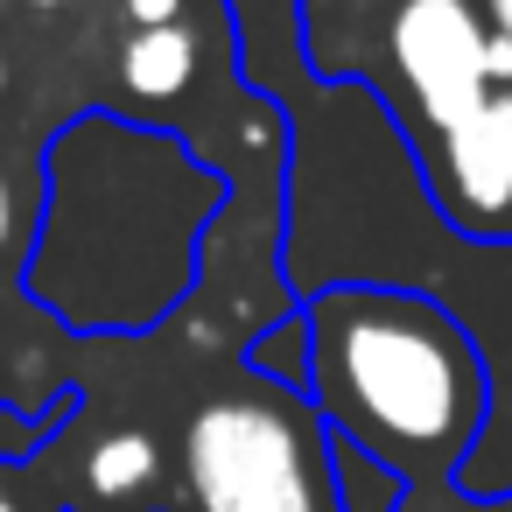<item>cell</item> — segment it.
Returning <instances> with one entry per match:
<instances>
[{"label": "cell", "mask_w": 512, "mask_h": 512, "mask_svg": "<svg viewBox=\"0 0 512 512\" xmlns=\"http://www.w3.org/2000/svg\"><path fill=\"white\" fill-rule=\"evenodd\" d=\"M253 15H274V0H232V22H253ZM281 15H295V0H281Z\"/></svg>", "instance_id": "14"}, {"label": "cell", "mask_w": 512, "mask_h": 512, "mask_svg": "<svg viewBox=\"0 0 512 512\" xmlns=\"http://www.w3.org/2000/svg\"><path fill=\"white\" fill-rule=\"evenodd\" d=\"M456 512H512V498H463Z\"/></svg>", "instance_id": "15"}, {"label": "cell", "mask_w": 512, "mask_h": 512, "mask_svg": "<svg viewBox=\"0 0 512 512\" xmlns=\"http://www.w3.org/2000/svg\"><path fill=\"white\" fill-rule=\"evenodd\" d=\"M0 99H8V50H0Z\"/></svg>", "instance_id": "16"}, {"label": "cell", "mask_w": 512, "mask_h": 512, "mask_svg": "<svg viewBox=\"0 0 512 512\" xmlns=\"http://www.w3.org/2000/svg\"><path fill=\"white\" fill-rule=\"evenodd\" d=\"M295 50L309 78L379 99L407 148L512 85V43L491 36L477 0H295Z\"/></svg>", "instance_id": "4"}, {"label": "cell", "mask_w": 512, "mask_h": 512, "mask_svg": "<svg viewBox=\"0 0 512 512\" xmlns=\"http://www.w3.org/2000/svg\"><path fill=\"white\" fill-rule=\"evenodd\" d=\"M22 8H71V0H22Z\"/></svg>", "instance_id": "17"}, {"label": "cell", "mask_w": 512, "mask_h": 512, "mask_svg": "<svg viewBox=\"0 0 512 512\" xmlns=\"http://www.w3.org/2000/svg\"><path fill=\"white\" fill-rule=\"evenodd\" d=\"M15 246V190H8V169H0V253Z\"/></svg>", "instance_id": "12"}, {"label": "cell", "mask_w": 512, "mask_h": 512, "mask_svg": "<svg viewBox=\"0 0 512 512\" xmlns=\"http://www.w3.org/2000/svg\"><path fill=\"white\" fill-rule=\"evenodd\" d=\"M239 365L253 372V379H274V386H309V323H302V309H281V316H267L253 337H246V351H239Z\"/></svg>", "instance_id": "9"}, {"label": "cell", "mask_w": 512, "mask_h": 512, "mask_svg": "<svg viewBox=\"0 0 512 512\" xmlns=\"http://www.w3.org/2000/svg\"><path fill=\"white\" fill-rule=\"evenodd\" d=\"M0 512H71L36 463H0Z\"/></svg>", "instance_id": "10"}, {"label": "cell", "mask_w": 512, "mask_h": 512, "mask_svg": "<svg viewBox=\"0 0 512 512\" xmlns=\"http://www.w3.org/2000/svg\"><path fill=\"white\" fill-rule=\"evenodd\" d=\"M323 435H330V428H323ZM323 456H330V512H414V484H407L393 463L365 456V449L344 442V435H330Z\"/></svg>", "instance_id": "8"}, {"label": "cell", "mask_w": 512, "mask_h": 512, "mask_svg": "<svg viewBox=\"0 0 512 512\" xmlns=\"http://www.w3.org/2000/svg\"><path fill=\"white\" fill-rule=\"evenodd\" d=\"M309 323V407L330 435L442 491L484 442L491 365L477 337L421 288L330 281L295 302Z\"/></svg>", "instance_id": "3"}, {"label": "cell", "mask_w": 512, "mask_h": 512, "mask_svg": "<svg viewBox=\"0 0 512 512\" xmlns=\"http://www.w3.org/2000/svg\"><path fill=\"white\" fill-rule=\"evenodd\" d=\"M204 71V43L190 22H169V29H134L127 50H120V85L134 99H183Z\"/></svg>", "instance_id": "7"}, {"label": "cell", "mask_w": 512, "mask_h": 512, "mask_svg": "<svg viewBox=\"0 0 512 512\" xmlns=\"http://www.w3.org/2000/svg\"><path fill=\"white\" fill-rule=\"evenodd\" d=\"M232 176L183 134L78 113L43 141V190L22 239V295L64 337H148L204 288V246Z\"/></svg>", "instance_id": "2"}, {"label": "cell", "mask_w": 512, "mask_h": 512, "mask_svg": "<svg viewBox=\"0 0 512 512\" xmlns=\"http://www.w3.org/2000/svg\"><path fill=\"white\" fill-rule=\"evenodd\" d=\"M309 393L239 372L204 393L176 442L183 512H330V456Z\"/></svg>", "instance_id": "5"}, {"label": "cell", "mask_w": 512, "mask_h": 512, "mask_svg": "<svg viewBox=\"0 0 512 512\" xmlns=\"http://www.w3.org/2000/svg\"><path fill=\"white\" fill-rule=\"evenodd\" d=\"M120 8H127L134 29H169V22H183L190 0H120Z\"/></svg>", "instance_id": "11"}, {"label": "cell", "mask_w": 512, "mask_h": 512, "mask_svg": "<svg viewBox=\"0 0 512 512\" xmlns=\"http://www.w3.org/2000/svg\"><path fill=\"white\" fill-rule=\"evenodd\" d=\"M239 85L288 120L281 183V281L316 295L330 281H400L435 295L491 365V421L463 463V498H512V239H463L435 218L400 127L358 85L302 71L295 36L232 50Z\"/></svg>", "instance_id": "1"}, {"label": "cell", "mask_w": 512, "mask_h": 512, "mask_svg": "<svg viewBox=\"0 0 512 512\" xmlns=\"http://www.w3.org/2000/svg\"><path fill=\"white\" fill-rule=\"evenodd\" d=\"M162 484H169V456H162L155 428L113 421L78 449V491L64 505L71 512H162L155 505Z\"/></svg>", "instance_id": "6"}, {"label": "cell", "mask_w": 512, "mask_h": 512, "mask_svg": "<svg viewBox=\"0 0 512 512\" xmlns=\"http://www.w3.org/2000/svg\"><path fill=\"white\" fill-rule=\"evenodd\" d=\"M477 8H484L491 36H498V43H512V0H477Z\"/></svg>", "instance_id": "13"}]
</instances>
